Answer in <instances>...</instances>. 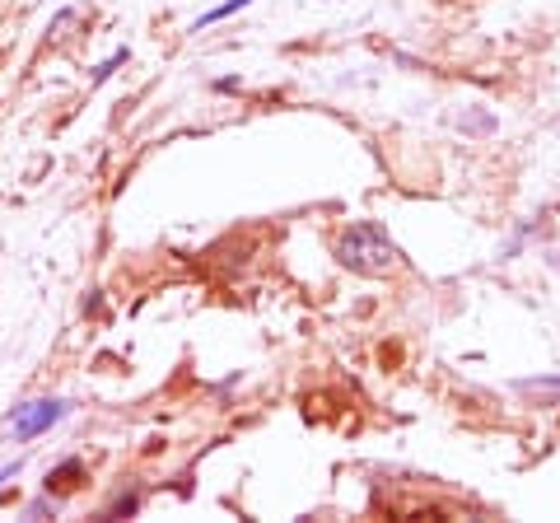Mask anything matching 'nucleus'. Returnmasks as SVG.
<instances>
[{"mask_svg": "<svg viewBox=\"0 0 560 523\" xmlns=\"http://www.w3.org/2000/svg\"><path fill=\"white\" fill-rule=\"evenodd\" d=\"M121 61H127V51H113V57H108V61H103V66H94V84H98V80H108V75L117 71V66H121Z\"/></svg>", "mask_w": 560, "mask_h": 523, "instance_id": "nucleus-6", "label": "nucleus"}, {"mask_svg": "<svg viewBox=\"0 0 560 523\" xmlns=\"http://www.w3.org/2000/svg\"><path fill=\"white\" fill-rule=\"evenodd\" d=\"M66 411H70V403H61V397H43V403H24V407H14L10 416H5V430L14 434V440H38L43 430H51L57 421H66Z\"/></svg>", "mask_w": 560, "mask_h": 523, "instance_id": "nucleus-2", "label": "nucleus"}, {"mask_svg": "<svg viewBox=\"0 0 560 523\" xmlns=\"http://www.w3.org/2000/svg\"><path fill=\"white\" fill-rule=\"evenodd\" d=\"M253 0H224V5H215V10H206L197 24H191V33H201L206 24H220V20H230V14H238V10H248Z\"/></svg>", "mask_w": 560, "mask_h": 523, "instance_id": "nucleus-3", "label": "nucleus"}, {"mask_svg": "<svg viewBox=\"0 0 560 523\" xmlns=\"http://www.w3.org/2000/svg\"><path fill=\"white\" fill-rule=\"evenodd\" d=\"M80 473H84V467H80V463L51 467V477H47V486H51V491H57V486H75V481H70V477H80Z\"/></svg>", "mask_w": 560, "mask_h": 523, "instance_id": "nucleus-5", "label": "nucleus"}, {"mask_svg": "<svg viewBox=\"0 0 560 523\" xmlns=\"http://www.w3.org/2000/svg\"><path fill=\"white\" fill-rule=\"evenodd\" d=\"M518 388L523 393H547V397H556V403H560V379H523Z\"/></svg>", "mask_w": 560, "mask_h": 523, "instance_id": "nucleus-4", "label": "nucleus"}, {"mask_svg": "<svg viewBox=\"0 0 560 523\" xmlns=\"http://www.w3.org/2000/svg\"><path fill=\"white\" fill-rule=\"evenodd\" d=\"M20 467H24V458H20V463H5V467H0V486H5L10 477H20Z\"/></svg>", "mask_w": 560, "mask_h": 523, "instance_id": "nucleus-7", "label": "nucleus"}, {"mask_svg": "<svg viewBox=\"0 0 560 523\" xmlns=\"http://www.w3.org/2000/svg\"><path fill=\"white\" fill-rule=\"evenodd\" d=\"M337 257L346 262V267L364 271V276H383V271L397 267V243L388 239V230H383V224L360 220V224H350V230L341 234Z\"/></svg>", "mask_w": 560, "mask_h": 523, "instance_id": "nucleus-1", "label": "nucleus"}]
</instances>
